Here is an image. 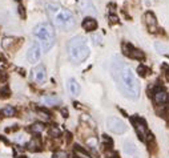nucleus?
Here are the masks:
<instances>
[{
    "mask_svg": "<svg viewBox=\"0 0 169 158\" xmlns=\"http://www.w3.org/2000/svg\"><path fill=\"white\" fill-rule=\"evenodd\" d=\"M112 77L116 82L117 89L128 100H137L140 97V84L131 66L121 59L115 56L112 63Z\"/></svg>",
    "mask_w": 169,
    "mask_h": 158,
    "instance_id": "1",
    "label": "nucleus"
},
{
    "mask_svg": "<svg viewBox=\"0 0 169 158\" xmlns=\"http://www.w3.org/2000/svg\"><path fill=\"white\" fill-rule=\"evenodd\" d=\"M47 12L49 18L52 19V25H55L57 29L68 32L72 31L76 27V19L72 12L64 9L56 3H49L47 5Z\"/></svg>",
    "mask_w": 169,
    "mask_h": 158,
    "instance_id": "2",
    "label": "nucleus"
},
{
    "mask_svg": "<svg viewBox=\"0 0 169 158\" xmlns=\"http://www.w3.org/2000/svg\"><path fill=\"white\" fill-rule=\"evenodd\" d=\"M67 52L68 57L73 64L84 63L91 55V49L84 36H75L67 43Z\"/></svg>",
    "mask_w": 169,
    "mask_h": 158,
    "instance_id": "3",
    "label": "nucleus"
},
{
    "mask_svg": "<svg viewBox=\"0 0 169 158\" xmlns=\"http://www.w3.org/2000/svg\"><path fill=\"white\" fill-rule=\"evenodd\" d=\"M33 36L40 40L41 50L48 52L55 44V28L51 23H40L33 28Z\"/></svg>",
    "mask_w": 169,
    "mask_h": 158,
    "instance_id": "4",
    "label": "nucleus"
},
{
    "mask_svg": "<svg viewBox=\"0 0 169 158\" xmlns=\"http://www.w3.org/2000/svg\"><path fill=\"white\" fill-rule=\"evenodd\" d=\"M106 128H108L109 132L115 133V134H123V133L127 132V125L117 117H108L106 118Z\"/></svg>",
    "mask_w": 169,
    "mask_h": 158,
    "instance_id": "5",
    "label": "nucleus"
},
{
    "mask_svg": "<svg viewBox=\"0 0 169 158\" xmlns=\"http://www.w3.org/2000/svg\"><path fill=\"white\" fill-rule=\"evenodd\" d=\"M132 124L134 125V130H136L137 135L140 137L141 141H145V135H146V130H148V128H146V121L141 117H137L134 116L131 118Z\"/></svg>",
    "mask_w": 169,
    "mask_h": 158,
    "instance_id": "6",
    "label": "nucleus"
},
{
    "mask_svg": "<svg viewBox=\"0 0 169 158\" xmlns=\"http://www.w3.org/2000/svg\"><path fill=\"white\" fill-rule=\"evenodd\" d=\"M41 57V47H40V44L39 43H33L30 49H28V52H27V60L30 61L31 64H35L37 63L39 60H40Z\"/></svg>",
    "mask_w": 169,
    "mask_h": 158,
    "instance_id": "7",
    "label": "nucleus"
},
{
    "mask_svg": "<svg viewBox=\"0 0 169 158\" xmlns=\"http://www.w3.org/2000/svg\"><path fill=\"white\" fill-rule=\"evenodd\" d=\"M153 100L156 104H166L169 101V94L166 90H164L161 87L155 88V93H153Z\"/></svg>",
    "mask_w": 169,
    "mask_h": 158,
    "instance_id": "8",
    "label": "nucleus"
},
{
    "mask_svg": "<svg viewBox=\"0 0 169 158\" xmlns=\"http://www.w3.org/2000/svg\"><path fill=\"white\" fill-rule=\"evenodd\" d=\"M33 80H35L37 84H44L47 80V71H46V66L44 65H37L35 69H33Z\"/></svg>",
    "mask_w": 169,
    "mask_h": 158,
    "instance_id": "9",
    "label": "nucleus"
},
{
    "mask_svg": "<svg viewBox=\"0 0 169 158\" xmlns=\"http://www.w3.org/2000/svg\"><path fill=\"white\" fill-rule=\"evenodd\" d=\"M77 2H79L80 8H81V12L88 13V15H93V16L97 15V11H96V8H95L92 0H77Z\"/></svg>",
    "mask_w": 169,
    "mask_h": 158,
    "instance_id": "10",
    "label": "nucleus"
},
{
    "mask_svg": "<svg viewBox=\"0 0 169 158\" xmlns=\"http://www.w3.org/2000/svg\"><path fill=\"white\" fill-rule=\"evenodd\" d=\"M144 21L145 24L148 25V28L150 29V32H155V28L157 25V19L153 12H150V11H148V12H145L144 15Z\"/></svg>",
    "mask_w": 169,
    "mask_h": 158,
    "instance_id": "11",
    "label": "nucleus"
},
{
    "mask_svg": "<svg viewBox=\"0 0 169 158\" xmlns=\"http://www.w3.org/2000/svg\"><path fill=\"white\" fill-rule=\"evenodd\" d=\"M68 90H69V93L72 96H79V94H80L81 88H80V84L77 82L76 78L72 77V78H69V80H68Z\"/></svg>",
    "mask_w": 169,
    "mask_h": 158,
    "instance_id": "12",
    "label": "nucleus"
},
{
    "mask_svg": "<svg viewBox=\"0 0 169 158\" xmlns=\"http://www.w3.org/2000/svg\"><path fill=\"white\" fill-rule=\"evenodd\" d=\"M83 28L88 32H92V31H96L97 28V21L95 20L93 18H85L83 20Z\"/></svg>",
    "mask_w": 169,
    "mask_h": 158,
    "instance_id": "13",
    "label": "nucleus"
},
{
    "mask_svg": "<svg viewBox=\"0 0 169 158\" xmlns=\"http://www.w3.org/2000/svg\"><path fill=\"white\" fill-rule=\"evenodd\" d=\"M27 149L30 151H39L41 150V141L39 137H33L30 142L27 144Z\"/></svg>",
    "mask_w": 169,
    "mask_h": 158,
    "instance_id": "14",
    "label": "nucleus"
},
{
    "mask_svg": "<svg viewBox=\"0 0 169 158\" xmlns=\"http://www.w3.org/2000/svg\"><path fill=\"white\" fill-rule=\"evenodd\" d=\"M41 100H43V103H44V104L51 105V106L59 105V104L61 103V100L57 97V96H55V94H47V96H44Z\"/></svg>",
    "mask_w": 169,
    "mask_h": 158,
    "instance_id": "15",
    "label": "nucleus"
},
{
    "mask_svg": "<svg viewBox=\"0 0 169 158\" xmlns=\"http://www.w3.org/2000/svg\"><path fill=\"white\" fill-rule=\"evenodd\" d=\"M123 150H124V153L128 154V155H134V153L137 151L136 145H134L133 142H131V141H125V142L123 144Z\"/></svg>",
    "mask_w": 169,
    "mask_h": 158,
    "instance_id": "16",
    "label": "nucleus"
},
{
    "mask_svg": "<svg viewBox=\"0 0 169 158\" xmlns=\"http://www.w3.org/2000/svg\"><path fill=\"white\" fill-rule=\"evenodd\" d=\"M129 57H132L134 60H144L145 59V53L143 52V50H140V49H136V48H131V50H129V53H128Z\"/></svg>",
    "mask_w": 169,
    "mask_h": 158,
    "instance_id": "17",
    "label": "nucleus"
},
{
    "mask_svg": "<svg viewBox=\"0 0 169 158\" xmlns=\"http://www.w3.org/2000/svg\"><path fill=\"white\" fill-rule=\"evenodd\" d=\"M155 48L159 53L161 55H169V47L166 44H162V43H156L155 44Z\"/></svg>",
    "mask_w": 169,
    "mask_h": 158,
    "instance_id": "18",
    "label": "nucleus"
},
{
    "mask_svg": "<svg viewBox=\"0 0 169 158\" xmlns=\"http://www.w3.org/2000/svg\"><path fill=\"white\" fill-rule=\"evenodd\" d=\"M2 114L4 116V117H14L15 114H16V109L14 108V106H9V105H7L5 108H3V110H2Z\"/></svg>",
    "mask_w": 169,
    "mask_h": 158,
    "instance_id": "19",
    "label": "nucleus"
},
{
    "mask_svg": "<svg viewBox=\"0 0 169 158\" xmlns=\"http://www.w3.org/2000/svg\"><path fill=\"white\" fill-rule=\"evenodd\" d=\"M44 129H46L44 124H41V122H36V124H33V125L30 128V130H31L32 133H41Z\"/></svg>",
    "mask_w": 169,
    "mask_h": 158,
    "instance_id": "20",
    "label": "nucleus"
},
{
    "mask_svg": "<svg viewBox=\"0 0 169 158\" xmlns=\"http://www.w3.org/2000/svg\"><path fill=\"white\" fill-rule=\"evenodd\" d=\"M101 142H103V144L106 146V149H111L112 146H113V140H112L109 135H106V134L101 135Z\"/></svg>",
    "mask_w": 169,
    "mask_h": 158,
    "instance_id": "21",
    "label": "nucleus"
},
{
    "mask_svg": "<svg viewBox=\"0 0 169 158\" xmlns=\"http://www.w3.org/2000/svg\"><path fill=\"white\" fill-rule=\"evenodd\" d=\"M49 134L52 135V137H60L61 132H60V129L57 126H51L49 128Z\"/></svg>",
    "mask_w": 169,
    "mask_h": 158,
    "instance_id": "22",
    "label": "nucleus"
},
{
    "mask_svg": "<svg viewBox=\"0 0 169 158\" xmlns=\"http://www.w3.org/2000/svg\"><path fill=\"white\" fill-rule=\"evenodd\" d=\"M91 40H92V43L95 45H101V44H103V39H101L100 35H92L91 36Z\"/></svg>",
    "mask_w": 169,
    "mask_h": 158,
    "instance_id": "23",
    "label": "nucleus"
},
{
    "mask_svg": "<svg viewBox=\"0 0 169 158\" xmlns=\"http://www.w3.org/2000/svg\"><path fill=\"white\" fill-rule=\"evenodd\" d=\"M137 73H139V75L141 76V77H145V76H146V69H145L143 65H140V66L137 68Z\"/></svg>",
    "mask_w": 169,
    "mask_h": 158,
    "instance_id": "24",
    "label": "nucleus"
},
{
    "mask_svg": "<svg viewBox=\"0 0 169 158\" xmlns=\"http://www.w3.org/2000/svg\"><path fill=\"white\" fill-rule=\"evenodd\" d=\"M109 19L113 21V23H119V19H117V16H113V15H111L109 16Z\"/></svg>",
    "mask_w": 169,
    "mask_h": 158,
    "instance_id": "25",
    "label": "nucleus"
},
{
    "mask_svg": "<svg viewBox=\"0 0 169 158\" xmlns=\"http://www.w3.org/2000/svg\"><path fill=\"white\" fill-rule=\"evenodd\" d=\"M164 69H165V77H166V81H169V68L164 66Z\"/></svg>",
    "mask_w": 169,
    "mask_h": 158,
    "instance_id": "26",
    "label": "nucleus"
},
{
    "mask_svg": "<svg viewBox=\"0 0 169 158\" xmlns=\"http://www.w3.org/2000/svg\"><path fill=\"white\" fill-rule=\"evenodd\" d=\"M19 12H20V15H21V18H24V16H25V13H24V8L21 7V5L19 7Z\"/></svg>",
    "mask_w": 169,
    "mask_h": 158,
    "instance_id": "27",
    "label": "nucleus"
},
{
    "mask_svg": "<svg viewBox=\"0 0 169 158\" xmlns=\"http://www.w3.org/2000/svg\"><path fill=\"white\" fill-rule=\"evenodd\" d=\"M18 158H27V157H24V155H21V157H18Z\"/></svg>",
    "mask_w": 169,
    "mask_h": 158,
    "instance_id": "28",
    "label": "nucleus"
},
{
    "mask_svg": "<svg viewBox=\"0 0 169 158\" xmlns=\"http://www.w3.org/2000/svg\"><path fill=\"white\" fill-rule=\"evenodd\" d=\"M16 2H20V0H16Z\"/></svg>",
    "mask_w": 169,
    "mask_h": 158,
    "instance_id": "29",
    "label": "nucleus"
},
{
    "mask_svg": "<svg viewBox=\"0 0 169 158\" xmlns=\"http://www.w3.org/2000/svg\"><path fill=\"white\" fill-rule=\"evenodd\" d=\"M52 158H56V157H52Z\"/></svg>",
    "mask_w": 169,
    "mask_h": 158,
    "instance_id": "30",
    "label": "nucleus"
}]
</instances>
